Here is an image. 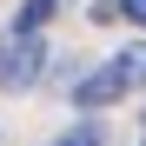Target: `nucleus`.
I'll return each mask as SVG.
<instances>
[{"label":"nucleus","mask_w":146,"mask_h":146,"mask_svg":"<svg viewBox=\"0 0 146 146\" xmlns=\"http://www.w3.org/2000/svg\"><path fill=\"white\" fill-rule=\"evenodd\" d=\"M46 80V46H40V33H13V46L0 53V86L7 93H27V86H40Z\"/></svg>","instance_id":"1"},{"label":"nucleus","mask_w":146,"mask_h":146,"mask_svg":"<svg viewBox=\"0 0 146 146\" xmlns=\"http://www.w3.org/2000/svg\"><path fill=\"white\" fill-rule=\"evenodd\" d=\"M66 93H73V106H86V113H93V106H113L126 86H119V73H113V66H100V73H80Z\"/></svg>","instance_id":"2"},{"label":"nucleus","mask_w":146,"mask_h":146,"mask_svg":"<svg viewBox=\"0 0 146 146\" xmlns=\"http://www.w3.org/2000/svg\"><path fill=\"white\" fill-rule=\"evenodd\" d=\"M106 66L119 73V86H146V46H119Z\"/></svg>","instance_id":"3"},{"label":"nucleus","mask_w":146,"mask_h":146,"mask_svg":"<svg viewBox=\"0 0 146 146\" xmlns=\"http://www.w3.org/2000/svg\"><path fill=\"white\" fill-rule=\"evenodd\" d=\"M46 20H53V0H27V7H20V20H13V33H40Z\"/></svg>","instance_id":"4"},{"label":"nucleus","mask_w":146,"mask_h":146,"mask_svg":"<svg viewBox=\"0 0 146 146\" xmlns=\"http://www.w3.org/2000/svg\"><path fill=\"white\" fill-rule=\"evenodd\" d=\"M113 13H126L133 27H146V0H113Z\"/></svg>","instance_id":"5"},{"label":"nucleus","mask_w":146,"mask_h":146,"mask_svg":"<svg viewBox=\"0 0 146 146\" xmlns=\"http://www.w3.org/2000/svg\"><path fill=\"white\" fill-rule=\"evenodd\" d=\"M60 146H100V126H73V133H66Z\"/></svg>","instance_id":"6"}]
</instances>
